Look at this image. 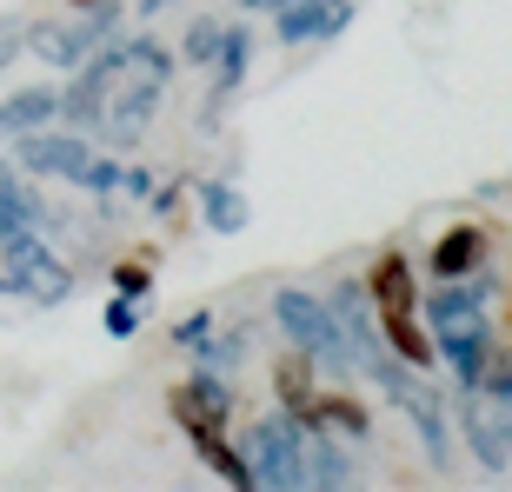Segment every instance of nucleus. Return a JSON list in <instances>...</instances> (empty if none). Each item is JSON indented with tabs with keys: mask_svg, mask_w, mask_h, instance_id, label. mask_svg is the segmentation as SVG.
Masks as SVG:
<instances>
[{
	"mask_svg": "<svg viewBox=\"0 0 512 492\" xmlns=\"http://www.w3.org/2000/svg\"><path fill=\"white\" fill-rule=\"evenodd\" d=\"M60 120V94L54 87H20L7 107H0V140H20V133H40Z\"/></svg>",
	"mask_w": 512,
	"mask_h": 492,
	"instance_id": "4468645a",
	"label": "nucleus"
},
{
	"mask_svg": "<svg viewBox=\"0 0 512 492\" xmlns=\"http://www.w3.org/2000/svg\"><path fill=\"white\" fill-rule=\"evenodd\" d=\"M160 7H173V0H140V14H160Z\"/></svg>",
	"mask_w": 512,
	"mask_h": 492,
	"instance_id": "c85d7f7f",
	"label": "nucleus"
},
{
	"mask_svg": "<svg viewBox=\"0 0 512 492\" xmlns=\"http://www.w3.org/2000/svg\"><path fill=\"white\" fill-rule=\"evenodd\" d=\"M247 466L260 486L300 492L306 486V426L300 413H266L260 426H247Z\"/></svg>",
	"mask_w": 512,
	"mask_h": 492,
	"instance_id": "20e7f679",
	"label": "nucleus"
},
{
	"mask_svg": "<svg viewBox=\"0 0 512 492\" xmlns=\"http://www.w3.org/2000/svg\"><path fill=\"white\" fill-rule=\"evenodd\" d=\"M173 399H180V406H193V413H207V419H220V426L233 419V386L213 373V366H193L187 386H180Z\"/></svg>",
	"mask_w": 512,
	"mask_h": 492,
	"instance_id": "a211bd4d",
	"label": "nucleus"
},
{
	"mask_svg": "<svg viewBox=\"0 0 512 492\" xmlns=\"http://www.w3.org/2000/svg\"><path fill=\"white\" fill-rule=\"evenodd\" d=\"M273 320H280V333L300 346L306 360L333 366V373H353L346 326H340V313H333L326 300H313V293H300V286H280V293H273Z\"/></svg>",
	"mask_w": 512,
	"mask_h": 492,
	"instance_id": "7ed1b4c3",
	"label": "nucleus"
},
{
	"mask_svg": "<svg viewBox=\"0 0 512 492\" xmlns=\"http://www.w3.org/2000/svg\"><path fill=\"white\" fill-rule=\"evenodd\" d=\"M300 426H313V433H353V439L373 433L366 406H353L346 393H313V399H306V413H300Z\"/></svg>",
	"mask_w": 512,
	"mask_h": 492,
	"instance_id": "f3484780",
	"label": "nucleus"
},
{
	"mask_svg": "<svg viewBox=\"0 0 512 492\" xmlns=\"http://www.w3.org/2000/svg\"><path fill=\"white\" fill-rule=\"evenodd\" d=\"M306 486H353V466L333 439H306Z\"/></svg>",
	"mask_w": 512,
	"mask_h": 492,
	"instance_id": "aec40b11",
	"label": "nucleus"
},
{
	"mask_svg": "<svg viewBox=\"0 0 512 492\" xmlns=\"http://www.w3.org/2000/svg\"><path fill=\"white\" fill-rule=\"evenodd\" d=\"M486 266V233L479 227H446L433 246V280H466Z\"/></svg>",
	"mask_w": 512,
	"mask_h": 492,
	"instance_id": "2eb2a0df",
	"label": "nucleus"
},
{
	"mask_svg": "<svg viewBox=\"0 0 512 492\" xmlns=\"http://www.w3.org/2000/svg\"><path fill=\"white\" fill-rule=\"evenodd\" d=\"M74 293V273L54 260V246H40V233L0 246V300H27V306H60Z\"/></svg>",
	"mask_w": 512,
	"mask_h": 492,
	"instance_id": "39448f33",
	"label": "nucleus"
},
{
	"mask_svg": "<svg viewBox=\"0 0 512 492\" xmlns=\"http://www.w3.org/2000/svg\"><path fill=\"white\" fill-rule=\"evenodd\" d=\"M107 34H114V0L80 7V20H27V54H40L47 67H80Z\"/></svg>",
	"mask_w": 512,
	"mask_h": 492,
	"instance_id": "423d86ee",
	"label": "nucleus"
},
{
	"mask_svg": "<svg viewBox=\"0 0 512 492\" xmlns=\"http://www.w3.org/2000/svg\"><path fill=\"white\" fill-rule=\"evenodd\" d=\"M14 160H20V173H34V180H74V187H94V193H114L120 187V160H94V147L80 140V133H20L14 140Z\"/></svg>",
	"mask_w": 512,
	"mask_h": 492,
	"instance_id": "f03ea898",
	"label": "nucleus"
},
{
	"mask_svg": "<svg viewBox=\"0 0 512 492\" xmlns=\"http://www.w3.org/2000/svg\"><path fill=\"white\" fill-rule=\"evenodd\" d=\"M67 7H74V14H80V7H100V0H67Z\"/></svg>",
	"mask_w": 512,
	"mask_h": 492,
	"instance_id": "7c9ffc66",
	"label": "nucleus"
},
{
	"mask_svg": "<svg viewBox=\"0 0 512 492\" xmlns=\"http://www.w3.org/2000/svg\"><path fill=\"white\" fill-rule=\"evenodd\" d=\"M459 433H466V446H473V459L486 466V473H506V466H512V446L499 439V426H493V399L479 393V386L459 399Z\"/></svg>",
	"mask_w": 512,
	"mask_h": 492,
	"instance_id": "1a4fd4ad",
	"label": "nucleus"
},
{
	"mask_svg": "<svg viewBox=\"0 0 512 492\" xmlns=\"http://www.w3.org/2000/svg\"><path fill=\"white\" fill-rule=\"evenodd\" d=\"M107 333H114V340H133V333H140V300H133V293H114V300H107Z\"/></svg>",
	"mask_w": 512,
	"mask_h": 492,
	"instance_id": "5701e85b",
	"label": "nucleus"
},
{
	"mask_svg": "<svg viewBox=\"0 0 512 492\" xmlns=\"http://www.w3.org/2000/svg\"><path fill=\"white\" fill-rule=\"evenodd\" d=\"M479 393H486V399H512V360L499 366V373H486V379H479Z\"/></svg>",
	"mask_w": 512,
	"mask_h": 492,
	"instance_id": "bb28decb",
	"label": "nucleus"
},
{
	"mask_svg": "<svg viewBox=\"0 0 512 492\" xmlns=\"http://www.w3.org/2000/svg\"><path fill=\"white\" fill-rule=\"evenodd\" d=\"M120 187H127L133 200H147V193H153V173L147 167H127V173H120Z\"/></svg>",
	"mask_w": 512,
	"mask_h": 492,
	"instance_id": "cd10ccee",
	"label": "nucleus"
},
{
	"mask_svg": "<svg viewBox=\"0 0 512 492\" xmlns=\"http://www.w3.org/2000/svg\"><path fill=\"white\" fill-rule=\"evenodd\" d=\"M114 293L147 300V293H153V266H147V260H120V266H114Z\"/></svg>",
	"mask_w": 512,
	"mask_h": 492,
	"instance_id": "b1692460",
	"label": "nucleus"
},
{
	"mask_svg": "<svg viewBox=\"0 0 512 492\" xmlns=\"http://www.w3.org/2000/svg\"><path fill=\"white\" fill-rule=\"evenodd\" d=\"M200 207H207V227H213V233H240V227L253 220L247 193L233 187V180H200Z\"/></svg>",
	"mask_w": 512,
	"mask_h": 492,
	"instance_id": "6ab92c4d",
	"label": "nucleus"
},
{
	"mask_svg": "<svg viewBox=\"0 0 512 492\" xmlns=\"http://www.w3.org/2000/svg\"><path fill=\"white\" fill-rule=\"evenodd\" d=\"M40 227H47V207L34 200V187H27L20 173L0 167V246L27 240V233H40Z\"/></svg>",
	"mask_w": 512,
	"mask_h": 492,
	"instance_id": "9b49d317",
	"label": "nucleus"
},
{
	"mask_svg": "<svg viewBox=\"0 0 512 492\" xmlns=\"http://www.w3.org/2000/svg\"><path fill=\"white\" fill-rule=\"evenodd\" d=\"M247 67H253V40H247V27H227V40H220V60H213V100H207V114L220 120V107L233 100V87L247 80Z\"/></svg>",
	"mask_w": 512,
	"mask_h": 492,
	"instance_id": "dca6fc26",
	"label": "nucleus"
},
{
	"mask_svg": "<svg viewBox=\"0 0 512 492\" xmlns=\"http://www.w3.org/2000/svg\"><path fill=\"white\" fill-rule=\"evenodd\" d=\"M393 399L406 406V413H413L426 459H433V466H446V459H453V446H446V413H439V399L426 393V386H413V379H399V386H393Z\"/></svg>",
	"mask_w": 512,
	"mask_h": 492,
	"instance_id": "ddd939ff",
	"label": "nucleus"
},
{
	"mask_svg": "<svg viewBox=\"0 0 512 492\" xmlns=\"http://www.w3.org/2000/svg\"><path fill=\"white\" fill-rule=\"evenodd\" d=\"M127 60H133V40H100L94 54L80 60V74H74V87L60 94V120L67 127H100V107H107V94H114V80L127 74Z\"/></svg>",
	"mask_w": 512,
	"mask_h": 492,
	"instance_id": "0eeeda50",
	"label": "nucleus"
},
{
	"mask_svg": "<svg viewBox=\"0 0 512 492\" xmlns=\"http://www.w3.org/2000/svg\"><path fill=\"white\" fill-rule=\"evenodd\" d=\"M173 340L193 346V353H207V340H213V313H187V320L173 326Z\"/></svg>",
	"mask_w": 512,
	"mask_h": 492,
	"instance_id": "393cba45",
	"label": "nucleus"
},
{
	"mask_svg": "<svg viewBox=\"0 0 512 492\" xmlns=\"http://www.w3.org/2000/svg\"><path fill=\"white\" fill-rule=\"evenodd\" d=\"M240 7H286V0H240Z\"/></svg>",
	"mask_w": 512,
	"mask_h": 492,
	"instance_id": "c756f323",
	"label": "nucleus"
},
{
	"mask_svg": "<svg viewBox=\"0 0 512 492\" xmlns=\"http://www.w3.org/2000/svg\"><path fill=\"white\" fill-rule=\"evenodd\" d=\"M366 300H373V320H380L386 346H393V353L413 366V373H426V366L439 360V346L413 326L419 293H413V273H406V260H399V253H386V260L373 266V280H366Z\"/></svg>",
	"mask_w": 512,
	"mask_h": 492,
	"instance_id": "f257e3e1",
	"label": "nucleus"
},
{
	"mask_svg": "<svg viewBox=\"0 0 512 492\" xmlns=\"http://www.w3.org/2000/svg\"><path fill=\"white\" fill-rule=\"evenodd\" d=\"M306 399H313V373H306V353H300V360L280 366V406L286 413H306Z\"/></svg>",
	"mask_w": 512,
	"mask_h": 492,
	"instance_id": "4be33fe9",
	"label": "nucleus"
},
{
	"mask_svg": "<svg viewBox=\"0 0 512 492\" xmlns=\"http://www.w3.org/2000/svg\"><path fill=\"white\" fill-rule=\"evenodd\" d=\"M486 300H493V273L479 266V273H466V280H439L433 286L426 320H433V326H473L479 313H486Z\"/></svg>",
	"mask_w": 512,
	"mask_h": 492,
	"instance_id": "6e6552de",
	"label": "nucleus"
},
{
	"mask_svg": "<svg viewBox=\"0 0 512 492\" xmlns=\"http://www.w3.org/2000/svg\"><path fill=\"white\" fill-rule=\"evenodd\" d=\"M20 47H27V20H7V27H0V67L20 60Z\"/></svg>",
	"mask_w": 512,
	"mask_h": 492,
	"instance_id": "a878e982",
	"label": "nucleus"
},
{
	"mask_svg": "<svg viewBox=\"0 0 512 492\" xmlns=\"http://www.w3.org/2000/svg\"><path fill=\"white\" fill-rule=\"evenodd\" d=\"M353 20V0H286L280 7V40L300 47V40H333Z\"/></svg>",
	"mask_w": 512,
	"mask_h": 492,
	"instance_id": "9d476101",
	"label": "nucleus"
},
{
	"mask_svg": "<svg viewBox=\"0 0 512 492\" xmlns=\"http://www.w3.org/2000/svg\"><path fill=\"white\" fill-rule=\"evenodd\" d=\"M220 40H227V27H220V20H193L187 40H180V54H187L193 67H213V60H220Z\"/></svg>",
	"mask_w": 512,
	"mask_h": 492,
	"instance_id": "412c9836",
	"label": "nucleus"
},
{
	"mask_svg": "<svg viewBox=\"0 0 512 492\" xmlns=\"http://www.w3.org/2000/svg\"><path fill=\"white\" fill-rule=\"evenodd\" d=\"M439 360L459 373V386L473 393L479 379H486V320L473 326H439Z\"/></svg>",
	"mask_w": 512,
	"mask_h": 492,
	"instance_id": "f8f14e48",
	"label": "nucleus"
}]
</instances>
